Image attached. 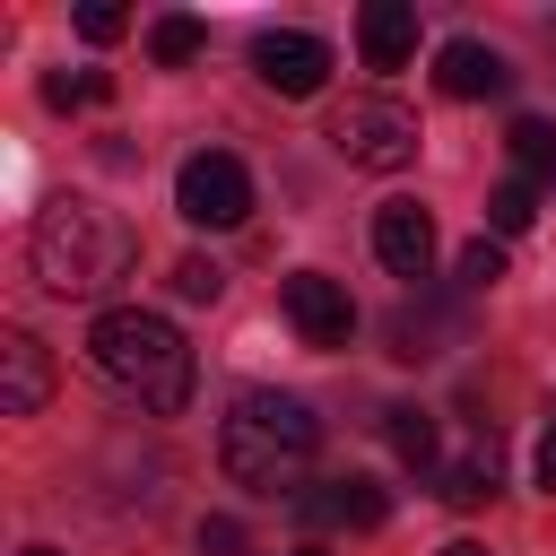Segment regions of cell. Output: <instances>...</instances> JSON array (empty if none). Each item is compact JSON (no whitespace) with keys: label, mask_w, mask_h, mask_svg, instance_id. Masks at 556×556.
Returning <instances> with one entry per match:
<instances>
[{"label":"cell","mask_w":556,"mask_h":556,"mask_svg":"<svg viewBox=\"0 0 556 556\" xmlns=\"http://www.w3.org/2000/svg\"><path fill=\"white\" fill-rule=\"evenodd\" d=\"M87 356H96V374H104L113 391H130V400L156 408V417H174V408L191 400V348H182V330H174L165 313H139V304L96 313Z\"/></svg>","instance_id":"obj_2"},{"label":"cell","mask_w":556,"mask_h":556,"mask_svg":"<svg viewBox=\"0 0 556 556\" xmlns=\"http://www.w3.org/2000/svg\"><path fill=\"white\" fill-rule=\"evenodd\" d=\"M374 252H382L391 278H426V261H434V217H426L417 200H391V208L374 217Z\"/></svg>","instance_id":"obj_11"},{"label":"cell","mask_w":556,"mask_h":556,"mask_svg":"<svg viewBox=\"0 0 556 556\" xmlns=\"http://www.w3.org/2000/svg\"><path fill=\"white\" fill-rule=\"evenodd\" d=\"M174 208H182L191 226H243V217H252V174H243V156H226V148L182 156V174H174Z\"/></svg>","instance_id":"obj_5"},{"label":"cell","mask_w":556,"mask_h":556,"mask_svg":"<svg viewBox=\"0 0 556 556\" xmlns=\"http://www.w3.org/2000/svg\"><path fill=\"white\" fill-rule=\"evenodd\" d=\"M530 217H539V182H521V174H513V182H495V191H486V226H495V235H521Z\"/></svg>","instance_id":"obj_15"},{"label":"cell","mask_w":556,"mask_h":556,"mask_svg":"<svg viewBox=\"0 0 556 556\" xmlns=\"http://www.w3.org/2000/svg\"><path fill=\"white\" fill-rule=\"evenodd\" d=\"M287 321L304 330V348H348V330H356V304H348V287H339V278H321V269H295V278H287Z\"/></svg>","instance_id":"obj_7"},{"label":"cell","mask_w":556,"mask_h":556,"mask_svg":"<svg viewBox=\"0 0 556 556\" xmlns=\"http://www.w3.org/2000/svg\"><path fill=\"white\" fill-rule=\"evenodd\" d=\"M330 148H339L348 165H365V174H400V165L417 156V113L391 104V96H348V104L330 113Z\"/></svg>","instance_id":"obj_4"},{"label":"cell","mask_w":556,"mask_h":556,"mask_svg":"<svg viewBox=\"0 0 556 556\" xmlns=\"http://www.w3.org/2000/svg\"><path fill=\"white\" fill-rule=\"evenodd\" d=\"M495 278H504V252H495V243L478 235V243L460 252V287H495Z\"/></svg>","instance_id":"obj_20"},{"label":"cell","mask_w":556,"mask_h":556,"mask_svg":"<svg viewBox=\"0 0 556 556\" xmlns=\"http://www.w3.org/2000/svg\"><path fill=\"white\" fill-rule=\"evenodd\" d=\"M356 43H365L374 70H408V52H417V9H400V0H365Z\"/></svg>","instance_id":"obj_13"},{"label":"cell","mask_w":556,"mask_h":556,"mask_svg":"<svg viewBox=\"0 0 556 556\" xmlns=\"http://www.w3.org/2000/svg\"><path fill=\"white\" fill-rule=\"evenodd\" d=\"M504 148H513V165H521V182H539V191H556V122H539V113H521V122L504 130Z\"/></svg>","instance_id":"obj_14"},{"label":"cell","mask_w":556,"mask_h":556,"mask_svg":"<svg viewBox=\"0 0 556 556\" xmlns=\"http://www.w3.org/2000/svg\"><path fill=\"white\" fill-rule=\"evenodd\" d=\"M174 295H191V304H217V295H226V269H217V261H200V252H191V261H182V269H174Z\"/></svg>","instance_id":"obj_19"},{"label":"cell","mask_w":556,"mask_h":556,"mask_svg":"<svg viewBox=\"0 0 556 556\" xmlns=\"http://www.w3.org/2000/svg\"><path fill=\"white\" fill-rule=\"evenodd\" d=\"M539 486H547V495H556V426H547V434H539Z\"/></svg>","instance_id":"obj_23"},{"label":"cell","mask_w":556,"mask_h":556,"mask_svg":"<svg viewBox=\"0 0 556 556\" xmlns=\"http://www.w3.org/2000/svg\"><path fill=\"white\" fill-rule=\"evenodd\" d=\"M434 87H443V96H460V104H478V96H504V87H513V70H504V52H495V43L452 35V43L434 52Z\"/></svg>","instance_id":"obj_10"},{"label":"cell","mask_w":556,"mask_h":556,"mask_svg":"<svg viewBox=\"0 0 556 556\" xmlns=\"http://www.w3.org/2000/svg\"><path fill=\"white\" fill-rule=\"evenodd\" d=\"M391 443H400V460H408V469H434V452H443L426 408H391Z\"/></svg>","instance_id":"obj_16"},{"label":"cell","mask_w":556,"mask_h":556,"mask_svg":"<svg viewBox=\"0 0 556 556\" xmlns=\"http://www.w3.org/2000/svg\"><path fill=\"white\" fill-rule=\"evenodd\" d=\"M295 513H304L313 530H374V521L391 513V495H382L374 478H321V486L295 495Z\"/></svg>","instance_id":"obj_9"},{"label":"cell","mask_w":556,"mask_h":556,"mask_svg":"<svg viewBox=\"0 0 556 556\" xmlns=\"http://www.w3.org/2000/svg\"><path fill=\"white\" fill-rule=\"evenodd\" d=\"M443 556H486V547H478V539H452V547H443Z\"/></svg>","instance_id":"obj_24"},{"label":"cell","mask_w":556,"mask_h":556,"mask_svg":"<svg viewBox=\"0 0 556 556\" xmlns=\"http://www.w3.org/2000/svg\"><path fill=\"white\" fill-rule=\"evenodd\" d=\"M200 547H217V556H235V547H243V530H235V521H200Z\"/></svg>","instance_id":"obj_22"},{"label":"cell","mask_w":556,"mask_h":556,"mask_svg":"<svg viewBox=\"0 0 556 556\" xmlns=\"http://www.w3.org/2000/svg\"><path fill=\"white\" fill-rule=\"evenodd\" d=\"M52 400V356L35 330H0V417H35Z\"/></svg>","instance_id":"obj_8"},{"label":"cell","mask_w":556,"mask_h":556,"mask_svg":"<svg viewBox=\"0 0 556 556\" xmlns=\"http://www.w3.org/2000/svg\"><path fill=\"white\" fill-rule=\"evenodd\" d=\"M104 96H113V78H104V70H78V78H70V70H52V78H43V104H61V113H70V104H104Z\"/></svg>","instance_id":"obj_18"},{"label":"cell","mask_w":556,"mask_h":556,"mask_svg":"<svg viewBox=\"0 0 556 556\" xmlns=\"http://www.w3.org/2000/svg\"><path fill=\"white\" fill-rule=\"evenodd\" d=\"M287 556H321V547H287Z\"/></svg>","instance_id":"obj_25"},{"label":"cell","mask_w":556,"mask_h":556,"mask_svg":"<svg viewBox=\"0 0 556 556\" xmlns=\"http://www.w3.org/2000/svg\"><path fill=\"white\" fill-rule=\"evenodd\" d=\"M252 70H261L269 96H321V78H330V43H321V35H295V26H269V35L252 43Z\"/></svg>","instance_id":"obj_6"},{"label":"cell","mask_w":556,"mask_h":556,"mask_svg":"<svg viewBox=\"0 0 556 556\" xmlns=\"http://www.w3.org/2000/svg\"><path fill=\"white\" fill-rule=\"evenodd\" d=\"M200 43H208V35H200V17H156V26H148V52H156L165 70H182Z\"/></svg>","instance_id":"obj_17"},{"label":"cell","mask_w":556,"mask_h":556,"mask_svg":"<svg viewBox=\"0 0 556 556\" xmlns=\"http://www.w3.org/2000/svg\"><path fill=\"white\" fill-rule=\"evenodd\" d=\"M17 556H52V547H17Z\"/></svg>","instance_id":"obj_26"},{"label":"cell","mask_w":556,"mask_h":556,"mask_svg":"<svg viewBox=\"0 0 556 556\" xmlns=\"http://www.w3.org/2000/svg\"><path fill=\"white\" fill-rule=\"evenodd\" d=\"M313 452H321V417H313L295 391H243V400L226 408V426H217V460H226V478L252 486V495L295 486V478L313 469Z\"/></svg>","instance_id":"obj_1"},{"label":"cell","mask_w":556,"mask_h":556,"mask_svg":"<svg viewBox=\"0 0 556 556\" xmlns=\"http://www.w3.org/2000/svg\"><path fill=\"white\" fill-rule=\"evenodd\" d=\"M434 495L443 504H478V495H495V434H469L460 452H434Z\"/></svg>","instance_id":"obj_12"},{"label":"cell","mask_w":556,"mask_h":556,"mask_svg":"<svg viewBox=\"0 0 556 556\" xmlns=\"http://www.w3.org/2000/svg\"><path fill=\"white\" fill-rule=\"evenodd\" d=\"M122 26H130V17H122L113 0H87V9H78V35H87V43H113Z\"/></svg>","instance_id":"obj_21"},{"label":"cell","mask_w":556,"mask_h":556,"mask_svg":"<svg viewBox=\"0 0 556 556\" xmlns=\"http://www.w3.org/2000/svg\"><path fill=\"white\" fill-rule=\"evenodd\" d=\"M26 252H35V278L52 287V295H113L122 278H130V226L113 217V208H96V200H52L43 217H35V235H26Z\"/></svg>","instance_id":"obj_3"}]
</instances>
